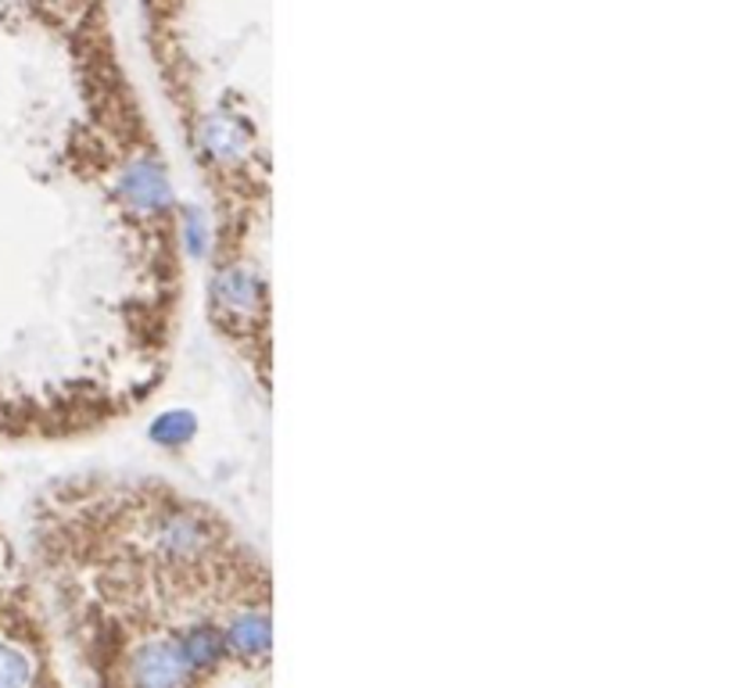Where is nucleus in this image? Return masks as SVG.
Segmentation results:
<instances>
[{
    "mask_svg": "<svg viewBox=\"0 0 735 688\" xmlns=\"http://www.w3.org/2000/svg\"><path fill=\"white\" fill-rule=\"evenodd\" d=\"M195 670L187 667L176 639L140 642L130 653V688H187Z\"/></svg>",
    "mask_w": 735,
    "mask_h": 688,
    "instance_id": "nucleus-1",
    "label": "nucleus"
},
{
    "mask_svg": "<svg viewBox=\"0 0 735 688\" xmlns=\"http://www.w3.org/2000/svg\"><path fill=\"white\" fill-rule=\"evenodd\" d=\"M122 198L133 205L137 212H162L173 201V187L165 168L151 159H140L122 173Z\"/></svg>",
    "mask_w": 735,
    "mask_h": 688,
    "instance_id": "nucleus-2",
    "label": "nucleus"
},
{
    "mask_svg": "<svg viewBox=\"0 0 735 688\" xmlns=\"http://www.w3.org/2000/svg\"><path fill=\"white\" fill-rule=\"evenodd\" d=\"M223 642L226 649H234L237 656H266L269 653V617L259 614V609H244L230 625L223 628Z\"/></svg>",
    "mask_w": 735,
    "mask_h": 688,
    "instance_id": "nucleus-3",
    "label": "nucleus"
},
{
    "mask_svg": "<svg viewBox=\"0 0 735 688\" xmlns=\"http://www.w3.org/2000/svg\"><path fill=\"white\" fill-rule=\"evenodd\" d=\"M176 642H179V653H184V660H187V667L195 674L215 667L219 660H223V653H226L223 631L212 628V625H195L190 631L179 634Z\"/></svg>",
    "mask_w": 735,
    "mask_h": 688,
    "instance_id": "nucleus-4",
    "label": "nucleus"
},
{
    "mask_svg": "<svg viewBox=\"0 0 735 688\" xmlns=\"http://www.w3.org/2000/svg\"><path fill=\"white\" fill-rule=\"evenodd\" d=\"M209 541V530H205V524L198 521V516H170L162 527V549L173 552V556H190L198 552L201 545Z\"/></svg>",
    "mask_w": 735,
    "mask_h": 688,
    "instance_id": "nucleus-5",
    "label": "nucleus"
},
{
    "mask_svg": "<svg viewBox=\"0 0 735 688\" xmlns=\"http://www.w3.org/2000/svg\"><path fill=\"white\" fill-rule=\"evenodd\" d=\"M201 140L215 159H237V154H244V144H248L244 129L234 119H226V115H212L201 129Z\"/></svg>",
    "mask_w": 735,
    "mask_h": 688,
    "instance_id": "nucleus-6",
    "label": "nucleus"
},
{
    "mask_svg": "<svg viewBox=\"0 0 735 688\" xmlns=\"http://www.w3.org/2000/svg\"><path fill=\"white\" fill-rule=\"evenodd\" d=\"M195 427L198 420L190 417L184 409H173V412H162L159 420L151 423V438L159 441V445H187L190 438H195Z\"/></svg>",
    "mask_w": 735,
    "mask_h": 688,
    "instance_id": "nucleus-7",
    "label": "nucleus"
},
{
    "mask_svg": "<svg viewBox=\"0 0 735 688\" xmlns=\"http://www.w3.org/2000/svg\"><path fill=\"white\" fill-rule=\"evenodd\" d=\"M36 678L33 660L19 645L0 642V688H30Z\"/></svg>",
    "mask_w": 735,
    "mask_h": 688,
    "instance_id": "nucleus-8",
    "label": "nucleus"
},
{
    "mask_svg": "<svg viewBox=\"0 0 735 688\" xmlns=\"http://www.w3.org/2000/svg\"><path fill=\"white\" fill-rule=\"evenodd\" d=\"M215 291H219V298H223L226 305L248 308L255 302V294H259V283H255V277L248 269H226L223 277H219Z\"/></svg>",
    "mask_w": 735,
    "mask_h": 688,
    "instance_id": "nucleus-9",
    "label": "nucleus"
},
{
    "mask_svg": "<svg viewBox=\"0 0 735 688\" xmlns=\"http://www.w3.org/2000/svg\"><path fill=\"white\" fill-rule=\"evenodd\" d=\"M209 223H205L201 209H187V230H184V241H187V252L201 258L205 252H209Z\"/></svg>",
    "mask_w": 735,
    "mask_h": 688,
    "instance_id": "nucleus-10",
    "label": "nucleus"
}]
</instances>
